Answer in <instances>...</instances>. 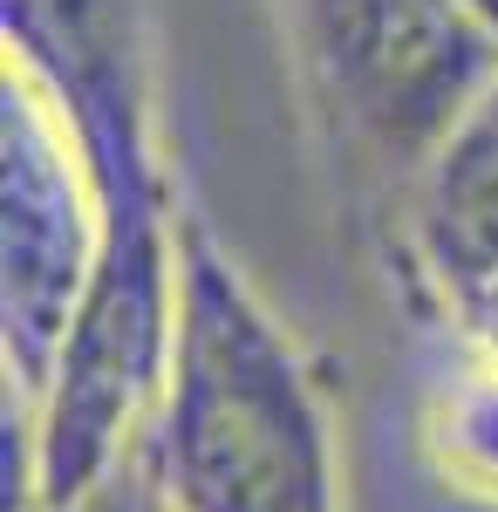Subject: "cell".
<instances>
[{"instance_id":"obj_1","label":"cell","mask_w":498,"mask_h":512,"mask_svg":"<svg viewBox=\"0 0 498 512\" xmlns=\"http://www.w3.org/2000/svg\"><path fill=\"white\" fill-rule=\"evenodd\" d=\"M144 451L178 512H342L328 396L287 321L198 219H185L178 349Z\"/></svg>"},{"instance_id":"obj_2","label":"cell","mask_w":498,"mask_h":512,"mask_svg":"<svg viewBox=\"0 0 498 512\" xmlns=\"http://www.w3.org/2000/svg\"><path fill=\"white\" fill-rule=\"evenodd\" d=\"M280 21L321 117L396 192L498 69V41L458 0H280Z\"/></svg>"},{"instance_id":"obj_3","label":"cell","mask_w":498,"mask_h":512,"mask_svg":"<svg viewBox=\"0 0 498 512\" xmlns=\"http://www.w3.org/2000/svg\"><path fill=\"white\" fill-rule=\"evenodd\" d=\"M103 260V178L69 110L0 62V362L7 396L48 383Z\"/></svg>"},{"instance_id":"obj_4","label":"cell","mask_w":498,"mask_h":512,"mask_svg":"<svg viewBox=\"0 0 498 512\" xmlns=\"http://www.w3.org/2000/svg\"><path fill=\"white\" fill-rule=\"evenodd\" d=\"M0 41L7 62H21L69 110L103 198L171 192L137 0H0Z\"/></svg>"},{"instance_id":"obj_5","label":"cell","mask_w":498,"mask_h":512,"mask_svg":"<svg viewBox=\"0 0 498 512\" xmlns=\"http://www.w3.org/2000/svg\"><path fill=\"white\" fill-rule=\"evenodd\" d=\"M403 246L417 287L451 308L498 274V69L464 103L451 130L423 151L403 185Z\"/></svg>"},{"instance_id":"obj_6","label":"cell","mask_w":498,"mask_h":512,"mask_svg":"<svg viewBox=\"0 0 498 512\" xmlns=\"http://www.w3.org/2000/svg\"><path fill=\"white\" fill-rule=\"evenodd\" d=\"M417 444L437 485H451L471 506H498V362L464 355V369L423 396Z\"/></svg>"},{"instance_id":"obj_7","label":"cell","mask_w":498,"mask_h":512,"mask_svg":"<svg viewBox=\"0 0 498 512\" xmlns=\"http://www.w3.org/2000/svg\"><path fill=\"white\" fill-rule=\"evenodd\" d=\"M76 512H178V506H171V492H164V478H157L151 451H137V458H130L103 492H89Z\"/></svg>"},{"instance_id":"obj_8","label":"cell","mask_w":498,"mask_h":512,"mask_svg":"<svg viewBox=\"0 0 498 512\" xmlns=\"http://www.w3.org/2000/svg\"><path fill=\"white\" fill-rule=\"evenodd\" d=\"M444 321L458 328L464 355H478V362H498V274L478 280L471 294H458L451 308H444Z\"/></svg>"},{"instance_id":"obj_9","label":"cell","mask_w":498,"mask_h":512,"mask_svg":"<svg viewBox=\"0 0 498 512\" xmlns=\"http://www.w3.org/2000/svg\"><path fill=\"white\" fill-rule=\"evenodd\" d=\"M464 14H471V21H478V28H485V35L498 41V0H458Z\"/></svg>"}]
</instances>
